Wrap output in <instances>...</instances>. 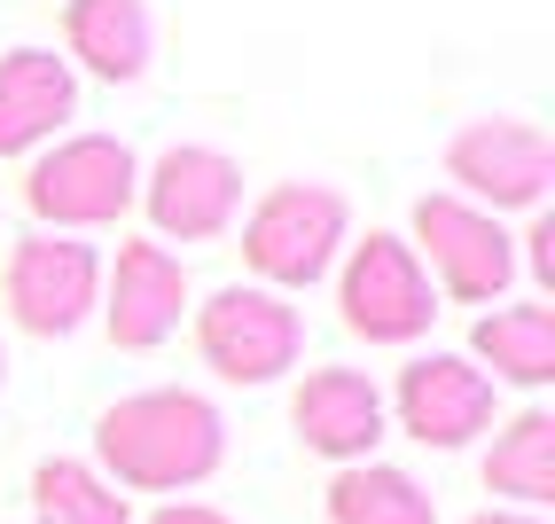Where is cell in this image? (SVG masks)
Returning a JSON list of instances; mask_svg holds the SVG:
<instances>
[{
	"label": "cell",
	"instance_id": "obj_1",
	"mask_svg": "<svg viewBox=\"0 0 555 524\" xmlns=\"http://www.w3.org/2000/svg\"><path fill=\"white\" fill-rule=\"evenodd\" d=\"M228 462V423L204 392H126L118 407H102L94 423V470L133 494H189Z\"/></svg>",
	"mask_w": 555,
	"mask_h": 524
},
{
	"label": "cell",
	"instance_id": "obj_2",
	"mask_svg": "<svg viewBox=\"0 0 555 524\" xmlns=\"http://www.w3.org/2000/svg\"><path fill=\"white\" fill-rule=\"evenodd\" d=\"M352 243V204L328 180H274L243 219V267L258 290H313Z\"/></svg>",
	"mask_w": 555,
	"mask_h": 524
},
{
	"label": "cell",
	"instance_id": "obj_3",
	"mask_svg": "<svg viewBox=\"0 0 555 524\" xmlns=\"http://www.w3.org/2000/svg\"><path fill=\"white\" fill-rule=\"evenodd\" d=\"M141 196V165L118 133H70L40 149L24 172V204L40 235H79V228H118Z\"/></svg>",
	"mask_w": 555,
	"mask_h": 524
},
{
	"label": "cell",
	"instance_id": "obj_4",
	"mask_svg": "<svg viewBox=\"0 0 555 524\" xmlns=\"http://www.w3.org/2000/svg\"><path fill=\"white\" fill-rule=\"evenodd\" d=\"M196 353L219 384H274L282 368H298L306 353V314L289 306L282 290H258V282H228L196 306Z\"/></svg>",
	"mask_w": 555,
	"mask_h": 524
},
{
	"label": "cell",
	"instance_id": "obj_5",
	"mask_svg": "<svg viewBox=\"0 0 555 524\" xmlns=\"http://www.w3.org/2000/svg\"><path fill=\"white\" fill-rule=\"evenodd\" d=\"M406 251L423 258L430 290L462 297V306H493V297L516 282V235L493 212H477L469 196H454V189L415 204V243Z\"/></svg>",
	"mask_w": 555,
	"mask_h": 524
},
{
	"label": "cell",
	"instance_id": "obj_6",
	"mask_svg": "<svg viewBox=\"0 0 555 524\" xmlns=\"http://www.w3.org/2000/svg\"><path fill=\"white\" fill-rule=\"evenodd\" d=\"M337 314H345V329L360 345H415L438 321V290H430L423 258L399 235H367L337 267Z\"/></svg>",
	"mask_w": 555,
	"mask_h": 524
},
{
	"label": "cell",
	"instance_id": "obj_7",
	"mask_svg": "<svg viewBox=\"0 0 555 524\" xmlns=\"http://www.w3.org/2000/svg\"><path fill=\"white\" fill-rule=\"evenodd\" d=\"M447 180L477 212H540L555 180V141L532 118H469L447 141Z\"/></svg>",
	"mask_w": 555,
	"mask_h": 524
},
{
	"label": "cell",
	"instance_id": "obj_8",
	"mask_svg": "<svg viewBox=\"0 0 555 524\" xmlns=\"http://www.w3.org/2000/svg\"><path fill=\"white\" fill-rule=\"evenodd\" d=\"M133 204L150 212V228L165 243H211V235H228L235 212H243V165L211 141H172L165 157L141 172Z\"/></svg>",
	"mask_w": 555,
	"mask_h": 524
},
{
	"label": "cell",
	"instance_id": "obj_9",
	"mask_svg": "<svg viewBox=\"0 0 555 524\" xmlns=\"http://www.w3.org/2000/svg\"><path fill=\"white\" fill-rule=\"evenodd\" d=\"M0 297H9V314H16L24 336H70L102 306V258L79 235H24L9 251Z\"/></svg>",
	"mask_w": 555,
	"mask_h": 524
},
{
	"label": "cell",
	"instance_id": "obj_10",
	"mask_svg": "<svg viewBox=\"0 0 555 524\" xmlns=\"http://www.w3.org/2000/svg\"><path fill=\"white\" fill-rule=\"evenodd\" d=\"M391 407H399V431H406V438L447 446V455H454V446H469L477 431H493L501 392H493V376H486L477 360H462V353H423V360L399 368Z\"/></svg>",
	"mask_w": 555,
	"mask_h": 524
},
{
	"label": "cell",
	"instance_id": "obj_11",
	"mask_svg": "<svg viewBox=\"0 0 555 524\" xmlns=\"http://www.w3.org/2000/svg\"><path fill=\"white\" fill-rule=\"evenodd\" d=\"M102 329L118 353H157L189 314V267L165 243H118V267L102 274Z\"/></svg>",
	"mask_w": 555,
	"mask_h": 524
},
{
	"label": "cell",
	"instance_id": "obj_12",
	"mask_svg": "<svg viewBox=\"0 0 555 524\" xmlns=\"http://www.w3.org/2000/svg\"><path fill=\"white\" fill-rule=\"evenodd\" d=\"M79 118V71L55 48H9L0 55V157H31Z\"/></svg>",
	"mask_w": 555,
	"mask_h": 524
},
{
	"label": "cell",
	"instance_id": "obj_13",
	"mask_svg": "<svg viewBox=\"0 0 555 524\" xmlns=\"http://www.w3.org/2000/svg\"><path fill=\"white\" fill-rule=\"evenodd\" d=\"M289 423L313 455L328 462H376V438H384V392L360 376V368H313L289 399Z\"/></svg>",
	"mask_w": 555,
	"mask_h": 524
},
{
	"label": "cell",
	"instance_id": "obj_14",
	"mask_svg": "<svg viewBox=\"0 0 555 524\" xmlns=\"http://www.w3.org/2000/svg\"><path fill=\"white\" fill-rule=\"evenodd\" d=\"M63 63H79L102 87H133L157 55L150 0H63Z\"/></svg>",
	"mask_w": 555,
	"mask_h": 524
},
{
	"label": "cell",
	"instance_id": "obj_15",
	"mask_svg": "<svg viewBox=\"0 0 555 524\" xmlns=\"http://www.w3.org/2000/svg\"><path fill=\"white\" fill-rule=\"evenodd\" d=\"M469 353L493 368V384H516V392H540L555 384V306H493L477 321Z\"/></svg>",
	"mask_w": 555,
	"mask_h": 524
},
{
	"label": "cell",
	"instance_id": "obj_16",
	"mask_svg": "<svg viewBox=\"0 0 555 524\" xmlns=\"http://www.w3.org/2000/svg\"><path fill=\"white\" fill-rule=\"evenodd\" d=\"M486 494L516 501V509H547L555 501V416L547 407H525L508 416L493 455H486Z\"/></svg>",
	"mask_w": 555,
	"mask_h": 524
},
{
	"label": "cell",
	"instance_id": "obj_17",
	"mask_svg": "<svg viewBox=\"0 0 555 524\" xmlns=\"http://www.w3.org/2000/svg\"><path fill=\"white\" fill-rule=\"evenodd\" d=\"M328 524H438V501L391 462H345L328 477Z\"/></svg>",
	"mask_w": 555,
	"mask_h": 524
},
{
	"label": "cell",
	"instance_id": "obj_18",
	"mask_svg": "<svg viewBox=\"0 0 555 524\" xmlns=\"http://www.w3.org/2000/svg\"><path fill=\"white\" fill-rule=\"evenodd\" d=\"M31 516L40 524H133V501L94 462L55 455V462L31 470Z\"/></svg>",
	"mask_w": 555,
	"mask_h": 524
},
{
	"label": "cell",
	"instance_id": "obj_19",
	"mask_svg": "<svg viewBox=\"0 0 555 524\" xmlns=\"http://www.w3.org/2000/svg\"><path fill=\"white\" fill-rule=\"evenodd\" d=\"M525 267L540 274V290H555V212H532V228H525Z\"/></svg>",
	"mask_w": 555,
	"mask_h": 524
},
{
	"label": "cell",
	"instance_id": "obj_20",
	"mask_svg": "<svg viewBox=\"0 0 555 524\" xmlns=\"http://www.w3.org/2000/svg\"><path fill=\"white\" fill-rule=\"evenodd\" d=\"M150 524H235L228 509H211V501H165Z\"/></svg>",
	"mask_w": 555,
	"mask_h": 524
},
{
	"label": "cell",
	"instance_id": "obj_21",
	"mask_svg": "<svg viewBox=\"0 0 555 524\" xmlns=\"http://www.w3.org/2000/svg\"><path fill=\"white\" fill-rule=\"evenodd\" d=\"M469 524H540V516H532V509H477Z\"/></svg>",
	"mask_w": 555,
	"mask_h": 524
},
{
	"label": "cell",
	"instance_id": "obj_22",
	"mask_svg": "<svg viewBox=\"0 0 555 524\" xmlns=\"http://www.w3.org/2000/svg\"><path fill=\"white\" fill-rule=\"evenodd\" d=\"M0 376H9V353H0Z\"/></svg>",
	"mask_w": 555,
	"mask_h": 524
}]
</instances>
